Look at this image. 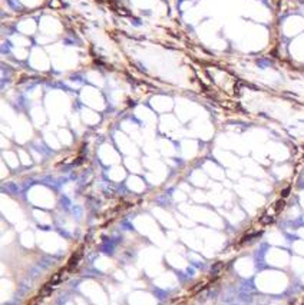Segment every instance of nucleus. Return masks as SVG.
Instances as JSON below:
<instances>
[{
    "label": "nucleus",
    "mask_w": 304,
    "mask_h": 305,
    "mask_svg": "<svg viewBox=\"0 0 304 305\" xmlns=\"http://www.w3.org/2000/svg\"><path fill=\"white\" fill-rule=\"evenodd\" d=\"M283 206H284V201H278V203L275 205V209H277V211H281Z\"/></svg>",
    "instance_id": "f257e3e1"
},
{
    "label": "nucleus",
    "mask_w": 304,
    "mask_h": 305,
    "mask_svg": "<svg viewBox=\"0 0 304 305\" xmlns=\"http://www.w3.org/2000/svg\"><path fill=\"white\" fill-rule=\"evenodd\" d=\"M288 193H290V188H287V189H284V192H281V195H283V196H287Z\"/></svg>",
    "instance_id": "f03ea898"
}]
</instances>
